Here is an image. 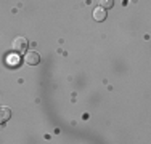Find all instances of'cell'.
Instances as JSON below:
<instances>
[{"instance_id": "cell-1", "label": "cell", "mask_w": 151, "mask_h": 144, "mask_svg": "<svg viewBox=\"0 0 151 144\" xmlns=\"http://www.w3.org/2000/svg\"><path fill=\"white\" fill-rule=\"evenodd\" d=\"M12 46H13V51L18 53V55L26 53L27 51V40H26V37H16V38H13Z\"/></svg>"}, {"instance_id": "cell-2", "label": "cell", "mask_w": 151, "mask_h": 144, "mask_svg": "<svg viewBox=\"0 0 151 144\" xmlns=\"http://www.w3.org/2000/svg\"><path fill=\"white\" fill-rule=\"evenodd\" d=\"M24 61H26V64H29V66H37V64L40 63V56H39L37 51H26Z\"/></svg>"}, {"instance_id": "cell-3", "label": "cell", "mask_w": 151, "mask_h": 144, "mask_svg": "<svg viewBox=\"0 0 151 144\" xmlns=\"http://www.w3.org/2000/svg\"><path fill=\"white\" fill-rule=\"evenodd\" d=\"M93 19L98 21V23H101V21L106 19V10L101 8V6H98V8L93 10Z\"/></svg>"}, {"instance_id": "cell-4", "label": "cell", "mask_w": 151, "mask_h": 144, "mask_svg": "<svg viewBox=\"0 0 151 144\" xmlns=\"http://www.w3.org/2000/svg\"><path fill=\"white\" fill-rule=\"evenodd\" d=\"M10 117H12V110H10L8 107H0V125L8 122Z\"/></svg>"}, {"instance_id": "cell-5", "label": "cell", "mask_w": 151, "mask_h": 144, "mask_svg": "<svg viewBox=\"0 0 151 144\" xmlns=\"http://www.w3.org/2000/svg\"><path fill=\"white\" fill-rule=\"evenodd\" d=\"M98 3H100V6L105 8V10H109L114 6V0H98Z\"/></svg>"}]
</instances>
